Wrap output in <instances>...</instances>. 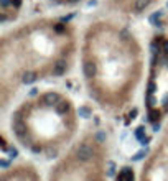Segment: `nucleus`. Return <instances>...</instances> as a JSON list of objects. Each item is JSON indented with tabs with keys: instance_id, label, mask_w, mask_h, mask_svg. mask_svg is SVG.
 <instances>
[{
	"instance_id": "obj_5",
	"label": "nucleus",
	"mask_w": 168,
	"mask_h": 181,
	"mask_svg": "<svg viewBox=\"0 0 168 181\" xmlns=\"http://www.w3.org/2000/svg\"><path fill=\"white\" fill-rule=\"evenodd\" d=\"M140 181H168V119L158 143L142 168Z\"/></svg>"
},
{
	"instance_id": "obj_3",
	"label": "nucleus",
	"mask_w": 168,
	"mask_h": 181,
	"mask_svg": "<svg viewBox=\"0 0 168 181\" xmlns=\"http://www.w3.org/2000/svg\"><path fill=\"white\" fill-rule=\"evenodd\" d=\"M78 128L79 115L74 100L58 89H45L28 97L10 117L15 140L35 155H58L74 140Z\"/></svg>"
},
{
	"instance_id": "obj_2",
	"label": "nucleus",
	"mask_w": 168,
	"mask_h": 181,
	"mask_svg": "<svg viewBox=\"0 0 168 181\" xmlns=\"http://www.w3.org/2000/svg\"><path fill=\"white\" fill-rule=\"evenodd\" d=\"M142 43L127 26L99 18L86 26L81 41V71L87 96L106 112L129 106L143 78Z\"/></svg>"
},
{
	"instance_id": "obj_6",
	"label": "nucleus",
	"mask_w": 168,
	"mask_h": 181,
	"mask_svg": "<svg viewBox=\"0 0 168 181\" xmlns=\"http://www.w3.org/2000/svg\"><path fill=\"white\" fill-rule=\"evenodd\" d=\"M158 0H106L107 7L122 15L140 17L150 10Z\"/></svg>"
},
{
	"instance_id": "obj_9",
	"label": "nucleus",
	"mask_w": 168,
	"mask_h": 181,
	"mask_svg": "<svg viewBox=\"0 0 168 181\" xmlns=\"http://www.w3.org/2000/svg\"><path fill=\"white\" fill-rule=\"evenodd\" d=\"M50 2L56 3V5H63V7H71V5H78V3L84 2V0H50Z\"/></svg>"
},
{
	"instance_id": "obj_1",
	"label": "nucleus",
	"mask_w": 168,
	"mask_h": 181,
	"mask_svg": "<svg viewBox=\"0 0 168 181\" xmlns=\"http://www.w3.org/2000/svg\"><path fill=\"white\" fill-rule=\"evenodd\" d=\"M78 31L61 17H40L0 38V106L22 87L68 74L76 61Z\"/></svg>"
},
{
	"instance_id": "obj_7",
	"label": "nucleus",
	"mask_w": 168,
	"mask_h": 181,
	"mask_svg": "<svg viewBox=\"0 0 168 181\" xmlns=\"http://www.w3.org/2000/svg\"><path fill=\"white\" fill-rule=\"evenodd\" d=\"M2 181H40V176L31 165L20 163L7 170L2 175Z\"/></svg>"
},
{
	"instance_id": "obj_8",
	"label": "nucleus",
	"mask_w": 168,
	"mask_h": 181,
	"mask_svg": "<svg viewBox=\"0 0 168 181\" xmlns=\"http://www.w3.org/2000/svg\"><path fill=\"white\" fill-rule=\"evenodd\" d=\"M23 0H0V15H2V22L8 23L18 17L20 10H22Z\"/></svg>"
},
{
	"instance_id": "obj_4",
	"label": "nucleus",
	"mask_w": 168,
	"mask_h": 181,
	"mask_svg": "<svg viewBox=\"0 0 168 181\" xmlns=\"http://www.w3.org/2000/svg\"><path fill=\"white\" fill-rule=\"evenodd\" d=\"M145 117L153 127L168 119V35L155 33L150 43L145 79Z\"/></svg>"
}]
</instances>
